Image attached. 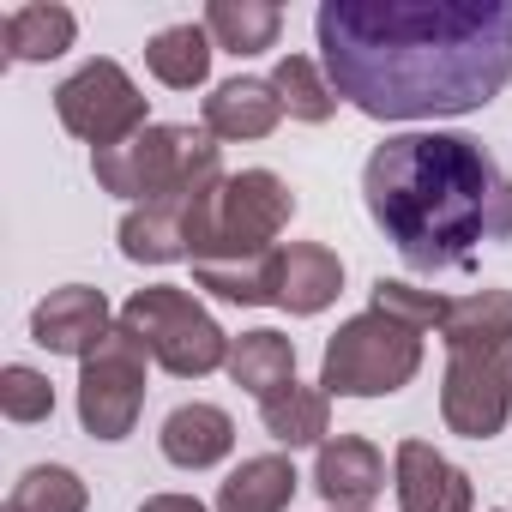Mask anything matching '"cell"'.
Listing matches in <instances>:
<instances>
[{"mask_svg": "<svg viewBox=\"0 0 512 512\" xmlns=\"http://www.w3.org/2000/svg\"><path fill=\"white\" fill-rule=\"evenodd\" d=\"M320 67L368 121L476 115L512 85V0H326Z\"/></svg>", "mask_w": 512, "mask_h": 512, "instance_id": "1", "label": "cell"}, {"mask_svg": "<svg viewBox=\"0 0 512 512\" xmlns=\"http://www.w3.org/2000/svg\"><path fill=\"white\" fill-rule=\"evenodd\" d=\"M362 205L410 272H464L512 241V181L470 133H392L362 163Z\"/></svg>", "mask_w": 512, "mask_h": 512, "instance_id": "2", "label": "cell"}, {"mask_svg": "<svg viewBox=\"0 0 512 512\" xmlns=\"http://www.w3.org/2000/svg\"><path fill=\"white\" fill-rule=\"evenodd\" d=\"M296 217V193L272 169H241L187 199V260L193 266H235L260 260Z\"/></svg>", "mask_w": 512, "mask_h": 512, "instance_id": "3", "label": "cell"}, {"mask_svg": "<svg viewBox=\"0 0 512 512\" xmlns=\"http://www.w3.org/2000/svg\"><path fill=\"white\" fill-rule=\"evenodd\" d=\"M91 175L103 193L151 205V199H193L199 187L223 181V145L205 127L151 121L115 151H91Z\"/></svg>", "mask_w": 512, "mask_h": 512, "instance_id": "4", "label": "cell"}, {"mask_svg": "<svg viewBox=\"0 0 512 512\" xmlns=\"http://www.w3.org/2000/svg\"><path fill=\"white\" fill-rule=\"evenodd\" d=\"M422 374V332L368 308L326 338L320 392L326 398H392Z\"/></svg>", "mask_w": 512, "mask_h": 512, "instance_id": "5", "label": "cell"}, {"mask_svg": "<svg viewBox=\"0 0 512 512\" xmlns=\"http://www.w3.org/2000/svg\"><path fill=\"white\" fill-rule=\"evenodd\" d=\"M121 326L145 344V356L175 374V380H205L229 362V338L223 326L199 308V296H187L181 284H145L127 296Z\"/></svg>", "mask_w": 512, "mask_h": 512, "instance_id": "6", "label": "cell"}, {"mask_svg": "<svg viewBox=\"0 0 512 512\" xmlns=\"http://www.w3.org/2000/svg\"><path fill=\"white\" fill-rule=\"evenodd\" d=\"M55 115L73 139H85L91 151H115L133 133H145V91L127 79L121 61H85L79 73H67L55 85Z\"/></svg>", "mask_w": 512, "mask_h": 512, "instance_id": "7", "label": "cell"}, {"mask_svg": "<svg viewBox=\"0 0 512 512\" xmlns=\"http://www.w3.org/2000/svg\"><path fill=\"white\" fill-rule=\"evenodd\" d=\"M145 410V344L115 320V332L79 362V422L91 440H127Z\"/></svg>", "mask_w": 512, "mask_h": 512, "instance_id": "8", "label": "cell"}, {"mask_svg": "<svg viewBox=\"0 0 512 512\" xmlns=\"http://www.w3.org/2000/svg\"><path fill=\"white\" fill-rule=\"evenodd\" d=\"M512 416V344L446 350L440 422L464 440H494Z\"/></svg>", "mask_w": 512, "mask_h": 512, "instance_id": "9", "label": "cell"}, {"mask_svg": "<svg viewBox=\"0 0 512 512\" xmlns=\"http://www.w3.org/2000/svg\"><path fill=\"white\" fill-rule=\"evenodd\" d=\"M121 314H109V296L91 290V284H61L49 290L37 308H31V338L49 350V356H91L109 332H115Z\"/></svg>", "mask_w": 512, "mask_h": 512, "instance_id": "10", "label": "cell"}, {"mask_svg": "<svg viewBox=\"0 0 512 512\" xmlns=\"http://www.w3.org/2000/svg\"><path fill=\"white\" fill-rule=\"evenodd\" d=\"M392 488H398V512H476L470 476L428 440H398Z\"/></svg>", "mask_w": 512, "mask_h": 512, "instance_id": "11", "label": "cell"}, {"mask_svg": "<svg viewBox=\"0 0 512 512\" xmlns=\"http://www.w3.org/2000/svg\"><path fill=\"white\" fill-rule=\"evenodd\" d=\"M314 488L332 512H368L386 494V458L362 434H338L314 452Z\"/></svg>", "mask_w": 512, "mask_h": 512, "instance_id": "12", "label": "cell"}, {"mask_svg": "<svg viewBox=\"0 0 512 512\" xmlns=\"http://www.w3.org/2000/svg\"><path fill=\"white\" fill-rule=\"evenodd\" d=\"M278 121H284V103H278L272 79L241 73V79L211 85V97H205V133L223 139V145L266 139V133H278Z\"/></svg>", "mask_w": 512, "mask_h": 512, "instance_id": "13", "label": "cell"}, {"mask_svg": "<svg viewBox=\"0 0 512 512\" xmlns=\"http://www.w3.org/2000/svg\"><path fill=\"white\" fill-rule=\"evenodd\" d=\"M157 446H163V458H169L175 470H211V464L229 458V446H235V422H229V410L193 398V404H175V410L163 416Z\"/></svg>", "mask_w": 512, "mask_h": 512, "instance_id": "14", "label": "cell"}, {"mask_svg": "<svg viewBox=\"0 0 512 512\" xmlns=\"http://www.w3.org/2000/svg\"><path fill=\"white\" fill-rule=\"evenodd\" d=\"M344 290V260L326 241H290L278 260V308L290 314H326Z\"/></svg>", "mask_w": 512, "mask_h": 512, "instance_id": "15", "label": "cell"}, {"mask_svg": "<svg viewBox=\"0 0 512 512\" xmlns=\"http://www.w3.org/2000/svg\"><path fill=\"white\" fill-rule=\"evenodd\" d=\"M79 37V19L55 0H37V7H13L0 19V55L13 67H37V61H61Z\"/></svg>", "mask_w": 512, "mask_h": 512, "instance_id": "16", "label": "cell"}, {"mask_svg": "<svg viewBox=\"0 0 512 512\" xmlns=\"http://www.w3.org/2000/svg\"><path fill=\"white\" fill-rule=\"evenodd\" d=\"M115 235L133 266H175V260H187V199L133 205Z\"/></svg>", "mask_w": 512, "mask_h": 512, "instance_id": "17", "label": "cell"}, {"mask_svg": "<svg viewBox=\"0 0 512 512\" xmlns=\"http://www.w3.org/2000/svg\"><path fill=\"white\" fill-rule=\"evenodd\" d=\"M296 464L284 452H260L241 458L223 482H217V512H284L296 500Z\"/></svg>", "mask_w": 512, "mask_h": 512, "instance_id": "18", "label": "cell"}, {"mask_svg": "<svg viewBox=\"0 0 512 512\" xmlns=\"http://www.w3.org/2000/svg\"><path fill=\"white\" fill-rule=\"evenodd\" d=\"M223 374H229L241 392H253V398H272V392L296 386V344H290L284 332H272V326L241 332V338H229Z\"/></svg>", "mask_w": 512, "mask_h": 512, "instance_id": "19", "label": "cell"}, {"mask_svg": "<svg viewBox=\"0 0 512 512\" xmlns=\"http://www.w3.org/2000/svg\"><path fill=\"white\" fill-rule=\"evenodd\" d=\"M199 25L211 31V43H217L223 55L247 61V55H266V49H278L284 13H278V7H266V0H211Z\"/></svg>", "mask_w": 512, "mask_h": 512, "instance_id": "20", "label": "cell"}, {"mask_svg": "<svg viewBox=\"0 0 512 512\" xmlns=\"http://www.w3.org/2000/svg\"><path fill=\"white\" fill-rule=\"evenodd\" d=\"M260 422H266V434L278 440V446H326V434H332V398L320 392V386H284V392H272V398H260Z\"/></svg>", "mask_w": 512, "mask_h": 512, "instance_id": "21", "label": "cell"}, {"mask_svg": "<svg viewBox=\"0 0 512 512\" xmlns=\"http://www.w3.org/2000/svg\"><path fill=\"white\" fill-rule=\"evenodd\" d=\"M211 55H217V43H211L205 25H169V31H157V37L145 43V67H151V79L169 85V91L205 85V79H211Z\"/></svg>", "mask_w": 512, "mask_h": 512, "instance_id": "22", "label": "cell"}, {"mask_svg": "<svg viewBox=\"0 0 512 512\" xmlns=\"http://www.w3.org/2000/svg\"><path fill=\"white\" fill-rule=\"evenodd\" d=\"M446 350H482V344H512V290H470L452 296L440 320Z\"/></svg>", "mask_w": 512, "mask_h": 512, "instance_id": "23", "label": "cell"}, {"mask_svg": "<svg viewBox=\"0 0 512 512\" xmlns=\"http://www.w3.org/2000/svg\"><path fill=\"white\" fill-rule=\"evenodd\" d=\"M278 260L284 247L260 253V260H235V266H193V284L235 308H266V302L278 308Z\"/></svg>", "mask_w": 512, "mask_h": 512, "instance_id": "24", "label": "cell"}, {"mask_svg": "<svg viewBox=\"0 0 512 512\" xmlns=\"http://www.w3.org/2000/svg\"><path fill=\"white\" fill-rule=\"evenodd\" d=\"M272 91H278V103H284V115H290V121L326 127V121L338 115V91H332L326 67H320V61H308V55H284V61L272 67Z\"/></svg>", "mask_w": 512, "mask_h": 512, "instance_id": "25", "label": "cell"}, {"mask_svg": "<svg viewBox=\"0 0 512 512\" xmlns=\"http://www.w3.org/2000/svg\"><path fill=\"white\" fill-rule=\"evenodd\" d=\"M85 506H91V488L67 464H31L7 494V512H85Z\"/></svg>", "mask_w": 512, "mask_h": 512, "instance_id": "26", "label": "cell"}, {"mask_svg": "<svg viewBox=\"0 0 512 512\" xmlns=\"http://www.w3.org/2000/svg\"><path fill=\"white\" fill-rule=\"evenodd\" d=\"M0 416L19 422V428L49 422V416H55V386H49V374L31 368V362H7V368H0Z\"/></svg>", "mask_w": 512, "mask_h": 512, "instance_id": "27", "label": "cell"}, {"mask_svg": "<svg viewBox=\"0 0 512 512\" xmlns=\"http://www.w3.org/2000/svg\"><path fill=\"white\" fill-rule=\"evenodd\" d=\"M368 308H380V314H392V320H404V326H416V332H440L452 296L416 290V284H404V278H374V302H368Z\"/></svg>", "mask_w": 512, "mask_h": 512, "instance_id": "28", "label": "cell"}, {"mask_svg": "<svg viewBox=\"0 0 512 512\" xmlns=\"http://www.w3.org/2000/svg\"><path fill=\"white\" fill-rule=\"evenodd\" d=\"M139 512H211L205 500H193V494H151Z\"/></svg>", "mask_w": 512, "mask_h": 512, "instance_id": "29", "label": "cell"}]
</instances>
